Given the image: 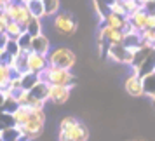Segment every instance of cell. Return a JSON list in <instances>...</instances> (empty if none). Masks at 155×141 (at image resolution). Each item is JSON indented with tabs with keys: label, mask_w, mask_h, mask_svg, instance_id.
<instances>
[{
	"label": "cell",
	"mask_w": 155,
	"mask_h": 141,
	"mask_svg": "<svg viewBox=\"0 0 155 141\" xmlns=\"http://www.w3.org/2000/svg\"><path fill=\"white\" fill-rule=\"evenodd\" d=\"M45 108H31V113H30L28 120L23 124V126H18L19 131H21V138L23 139H37L40 138L44 133V127H45Z\"/></svg>",
	"instance_id": "1"
},
{
	"label": "cell",
	"mask_w": 155,
	"mask_h": 141,
	"mask_svg": "<svg viewBox=\"0 0 155 141\" xmlns=\"http://www.w3.org/2000/svg\"><path fill=\"white\" fill-rule=\"evenodd\" d=\"M38 78L47 82V84H56V85H66L73 89L75 84H77V78L73 75L71 70H66V68H58V66H47L44 68L42 71H38Z\"/></svg>",
	"instance_id": "2"
},
{
	"label": "cell",
	"mask_w": 155,
	"mask_h": 141,
	"mask_svg": "<svg viewBox=\"0 0 155 141\" xmlns=\"http://www.w3.org/2000/svg\"><path fill=\"white\" fill-rule=\"evenodd\" d=\"M47 61H49L51 66L71 70L77 64V56H75V52L70 47L58 45V47H51V51L47 52Z\"/></svg>",
	"instance_id": "3"
},
{
	"label": "cell",
	"mask_w": 155,
	"mask_h": 141,
	"mask_svg": "<svg viewBox=\"0 0 155 141\" xmlns=\"http://www.w3.org/2000/svg\"><path fill=\"white\" fill-rule=\"evenodd\" d=\"M52 28L58 35L61 37H71L77 33L78 23L70 12H56L52 16Z\"/></svg>",
	"instance_id": "4"
},
{
	"label": "cell",
	"mask_w": 155,
	"mask_h": 141,
	"mask_svg": "<svg viewBox=\"0 0 155 141\" xmlns=\"http://www.w3.org/2000/svg\"><path fill=\"white\" fill-rule=\"evenodd\" d=\"M133 52L134 51L126 49L122 44H110L106 47L105 57L112 63H120V64H129L131 66V61H133Z\"/></svg>",
	"instance_id": "5"
},
{
	"label": "cell",
	"mask_w": 155,
	"mask_h": 141,
	"mask_svg": "<svg viewBox=\"0 0 155 141\" xmlns=\"http://www.w3.org/2000/svg\"><path fill=\"white\" fill-rule=\"evenodd\" d=\"M71 94V89L66 87V85H56V84H49V96H47V101L52 103L56 106H63L68 103Z\"/></svg>",
	"instance_id": "6"
},
{
	"label": "cell",
	"mask_w": 155,
	"mask_h": 141,
	"mask_svg": "<svg viewBox=\"0 0 155 141\" xmlns=\"http://www.w3.org/2000/svg\"><path fill=\"white\" fill-rule=\"evenodd\" d=\"M58 138H70L73 141H87L89 139V129H87L85 124H82L80 120H77L68 131L58 133Z\"/></svg>",
	"instance_id": "7"
},
{
	"label": "cell",
	"mask_w": 155,
	"mask_h": 141,
	"mask_svg": "<svg viewBox=\"0 0 155 141\" xmlns=\"http://www.w3.org/2000/svg\"><path fill=\"white\" fill-rule=\"evenodd\" d=\"M49 66V61H47V56L45 54H40V52H35V51H28L26 52V68L30 71H42L44 68Z\"/></svg>",
	"instance_id": "8"
},
{
	"label": "cell",
	"mask_w": 155,
	"mask_h": 141,
	"mask_svg": "<svg viewBox=\"0 0 155 141\" xmlns=\"http://www.w3.org/2000/svg\"><path fill=\"white\" fill-rule=\"evenodd\" d=\"M124 89H126V92L129 96H133V98L143 96V78H141V75H138L136 71H133V73L126 78Z\"/></svg>",
	"instance_id": "9"
},
{
	"label": "cell",
	"mask_w": 155,
	"mask_h": 141,
	"mask_svg": "<svg viewBox=\"0 0 155 141\" xmlns=\"http://www.w3.org/2000/svg\"><path fill=\"white\" fill-rule=\"evenodd\" d=\"M30 51H35V52H40V54H45L51 51V40L47 35L44 33H38V35L31 37V42H30Z\"/></svg>",
	"instance_id": "10"
},
{
	"label": "cell",
	"mask_w": 155,
	"mask_h": 141,
	"mask_svg": "<svg viewBox=\"0 0 155 141\" xmlns=\"http://www.w3.org/2000/svg\"><path fill=\"white\" fill-rule=\"evenodd\" d=\"M153 70H155V49H152L145 56V59L136 68H133V71H136L138 75L143 77V75H147V73H150V71H153Z\"/></svg>",
	"instance_id": "11"
},
{
	"label": "cell",
	"mask_w": 155,
	"mask_h": 141,
	"mask_svg": "<svg viewBox=\"0 0 155 141\" xmlns=\"http://www.w3.org/2000/svg\"><path fill=\"white\" fill-rule=\"evenodd\" d=\"M30 113H31V108L28 105H18L14 112H12V119H14L16 126H23L26 120H28Z\"/></svg>",
	"instance_id": "12"
},
{
	"label": "cell",
	"mask_w": 155,
	"mask_h": 141,
	"mask_svg": "<svg viewBox=\"0 0 155 141\" xmlns=\"http://www.w3.org/2000/svg\"><path fill=\"white\" fill-rule=\"evenodd\" d=\"M38 80H40V78H38V73L30 71V70L19 75V84H21V89H25V91H30Z\"/></svg>",
	"instance_id": "13"
},
{
	"label": "cell",
	"mask_w": 155,
	"mask_h": 141,
	"mask_svg": "<svg viewBox=\"0 0 155 141\" xmlns=\"http://www.w3.org/2000/svg\"><path fill=\"white\" fill-rule=\"evenodd\" d=\"M143 96H153L155 94V70L143 75Z\"/></svg>",
	"instance_id": "14"
},
{
	"label": "cell",
	"mask_w": 155,
	"mask_h": 141,
	"mask_svg": "<svg viewBox=\"0 0 155 141\" xmlns=\"http://www.w3.org/2000/svg\"><path fill=\"white\" fill-rule=\"evenodd\" d=\"M0 138L4 141H18L21 138V131H19L18 126L4 127V129H0Z\"/></svg>",
	"instance_id": "15"
},
{
	"label": "cell",
	"mask_w": 155,
	"mask_h": 141,
	"mask_svg": "<svg viewBox=\"0 0 155 141\" xmlns=\"http://www.w3.org/2000/svg\"><path fill=\"white\" fill-rule=\"evenodd\" d=\"M25 5L28 7V11H30V14H31V16L40 18V19H44V18H45V14H44L42 0H26V2H25Z\"/></svg>",
	"instance_id": "16"
},
{
	"label": "cell",
	"mask_w": 155,
	"mask_h": 141,
	"mask_svg": "<svg viewBox=\"0 0 155 141\" xmlns=\"http://www.w3.org/2000/svg\"><path fill=\"white\" fill-rule=\"evenodd\" d=\"M25 31H26L28 35H31V37L42 33V19H40V18H35V16H31L30 21L26 23V26H25Z\"/></svg>",
	"instance_id": "17"
},
{
	"label": "cell",
	"mask_w": 155,
	"mask_h": 141,
	"mask_svg": "<svg viewBox=\"0 0 155 141\" xmlns=\"http://www.w3.org/2000/svg\"><path fill=\"white\" fill-rule=\"evenodd\" d=\"M42 5H44V14H45V18H52L56 12H59L61 0H42Z\"/></svg>",
	"instance_id": "18"
},
{
	"label": "cell",
	"mask_w": 155,
	"mask_h": 141,
	"mask_svg": "<svg viewBox=\"0 0 155 141\" xmlns=\"http://www.w3.org/2000/svg\"><path fill=\"white\" fill-rule=\"evenodd\" d=\"M124 21H126V18L124 16H119L115 14V12H108V14L103 18V23L105 25H108L110 28H122V25H124Z\"/></svg>",
	"instance_id": "19"
},
{
	"label": "cell",
	"mask_w": 155,
	"mask_h": 141,
	"mask_svg": "<svg viewBox=\"0 0 155 141\" xmlns=\"http://www.w3.org/2000/svg\"><path fill=\"white\" fill-rule=\"evenodd\" d=\"M4 31H5V35H7L9 38H12V40H18V37H19L23 31H25V28H23V26H19V25H18L16 21H12V19H11V21L5 25Z\"/></svg>",
	"instance_id": "20"
},
{
	"label": "cell",
	"mask_w": 155,
	"mask_h": 141,
	"mask_svg": "<svg viewBox=\"0 0 155 141\" xmlns=\"http://www.w3.org/2000/svg\"><path fill=\"white\" fill-rule=\"evenodd\" d=\"M18 45H19V49L23 51H30V42H31V35H28L26 31H23L21 35L18 37Z\"/></svg>",
	"instance_id": "21"
},
{
	"label": "cell",
	"mask_w": 155,
	"mask_h": 141,
	"mask_svg": "<svg viewBox=\"0 0 155 141\" xmlns=\"http://www.w3.org/2000/svg\"><path fill=\"white\" fill-rule=\"evenodd\" d=\"M19 51H21V49H19L18 42H16V40H12V38H9L7 44H5V52H7V54H11V56H16Z\"/></svg>",
	"instance_id": "22"
},
{
	"label": "cell",
	"mask_w": 155,
	"mask_h": 141,
	"mask_svg": "<svg viewBox=\"0 0 155 141\" xmlns=\"http://www.w3.org/2000/svg\"><path fill=\"white\" fill-rule=\"evenodd\" d=\"M141 11H145L148 16H155V0H145L141 5Z\"/></svg>",
	"instance_id": "23"
},
{
	"label": "cell",
	"mask_w": 155,
	"mask_h": 141,
	"mask_svg": "<svg viewBox=\"0 0 155 141\" xmlns=\"http://www.w3.org/2000/svg\"><path fill=\"white\" fill-rule=\"evenodd\" d=\"M7 40H9V37L5 35V31H2V33H0V47H5Z\"/></svg>",
	"instance_id": "24"
},
{
	"label": "cell",
	"mask_w": 155,
	"mask_h": 141,
	"mask_svg": "<svg viewBox=\"0 0 155 141\" xmlns=\"http://www.w3.org/2000/svg\"><path fill=\"white\" fill-rule=\"evenodd\" d=\"M58 141H73V139H70V138H58Z\"/></svg>",
	"instance_id": "25"
},
{
	"label": "cell",
	"mask_w": 155,
	"mask_h": 141,
	"mask_svg": "<svg viewBox=\"0 0 155 141\" xmlns=\"http://www.w3.org/2000/svg\"><path fill=\"white\" fill-rule=\"evenodd\" d=\"M152 101H153V106H155V94L152 96Z\"/></svg>",
	"instance_id": "26"
},
{
	"label": "cell",
	"mask_w": 155,
	"mask_h": 141,
	"mask_svg": "<svg viewBox=\"0 0 155 141\" xmlns=\"http://www.w3.org/2000/svg\"><path fill=\"white\" fill-rule=\"evenodd\" d=\"M18 141H28V139H23V138H19V139H18Z\"/></svg>",
	"instance_id": "27"
},
{
	"label": "cell",
	"mask_w": 155,
	"mask_h": 141,
	"mask_svg": "<svg viewBox=\"0 0 155 141\" xmlns=\"http://www.w3.org/2000/svg\"><path fill=\"white\" fill-rule=\"evenodd\" d=\"M0 141H4V139H2V138H0Z\"/></svg>",
	"instance_id": "28"
}]
</instances>
